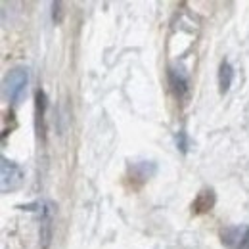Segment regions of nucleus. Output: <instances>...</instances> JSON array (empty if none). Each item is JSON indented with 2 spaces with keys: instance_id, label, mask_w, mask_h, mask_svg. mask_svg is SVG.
Segmentation results:
<instances>
[{
  "instance_id": "nucleus-1",
  "label": "nucleus",
  "mask_w": 249,
  "mask_h": 249,
  "mask_svg": "<svg viewBox=\"0 0 249 249\" xmlns=\"http://www.w3.org/2000/svg\"><path fill=\"white\" fill-rule=\"evenodd\" d=\"M29 85V71L25 67H14L4 79V94L12 104H18Z\"/></svg>"
},
{
  "instance_id": "nucleus-2",
  "label": "nucleus",
  "mask_w": 249,
  "mask_h": 249,
  "mask_svg": "<svg viewBox=\"0 0 249 249\" xmlns=\"http://www.w3.org/2000/svg\"><path fill=\"white\" fill-rule=\"evenodd\" d=\"M23 178H25V173L18 163H14L6 157L0 159V182H2L0 188H2V194H10V192L18 190L23 184Z\"/></svg>"
},
{
  "instance_id": "nucleus-3",
  "label": "nucleus",
  "mask_w": 249,
  "mask_h": 249,
  "mask_svg": "<svg viewBox=\"0 0 249 249\" xmlns=\"http://www.w3.org/2000/svg\"><path fill=\"white\" fill-rule=\"evenodd\" d=\"M220 240L228 249H249V224L226 226L220 232Z\"/></svg>"
},
{
  "instance_id": "nucleus-4",
  "label": "nucleus",
  "mask_w": 249,
  "mask_h": 249,
  "mask_svg": "<svg viewBox=\"0 0 249 249\" xmlns=\"http://www.w3.org/2000/svg\"><path fill=\"white\" fill-rule=\"evenodd\" d=\"M40 215V226H38V238H40V249L50 248L52 242V218H54V205L50 201H42L36 207Z\"/></svg>"
},
{
  "instance_id": "nucleus-5",
  "label": "nucleus",
  "mask_w": 249,
  "mask_h": 249,
  "mask_svg": "<svg viewBox=\"0 0 249 249\" xmlns=\"http://www.w3.org/2000/svg\"><path fill=\"white\" fill-rule=\"evenodd\" d=\"M167 79H169L171 92L175 94V98H177V100H184L188 94H190V81H188V73L182 69V67H169Z\"/></svg>"
},
{
  "instance_id": "nucleus-6",
  "label": "nucleus",
  "mask_w": 249,
  "mask_h": 249,
  "mask_svg": "<svg viewBox=\"0 0 249 249\" xmlns=\"http://www.w3.org/2000/svg\"><path fill=\"white\" fill-rule=\"evenodd\" d=\"M215 201H217L215 192H213L211 188H209V190H203V192H199L197 197L194 199V203H192V213H194V215H203V213H207V211H211V209L215 207Z\"/></svg>"
},
{
  "instance_id": "nucleus-7",
  "label": "nucleus",
  "mask_w": 249,
  "mask_h": 249,
  "mask_svg": "<svg viewBox=\"0 0 249 249\" xmlns=\"http://www.w3.org/2000/svg\"><path fill=\"white\" fill-rule=\"evenodd\" d=\"M234 81V67L228 62H222L218 67V90L220 94H226L232 87Z\"/></svg>"
},
{
  "instance_id": "nucleus-8",
  "label": "nucleus",
  "mask_w": 249,
  "mask_h": 249,
  "mask_svg": "<svg viewBox=\"0 0 249 249\" xmlns=\"http://www.w3.org/2000/svg\"><path fill=\"white\" fill-rule=\"evenodd\" d=\"M130 171H132V178H140L142 182H146L150 177L156 175L157 167L152 161H140V163H134Z\"/></svg>"
},
{
  "instance_id": "nucleus-9",
  "label": "nucleus",
  "mask_w": 249,
  "mask_h": 249,
  "mask_svg": "<svg viewBox=\"0 0 249 249\" xmlns=\"http://www.w3.org/2000/svg\"><path fill=\"white\" fill-rule=\"evenodd\" d=\"M36 128H38V134L44 132V113H46V107H48V98L44 90H36Z\"/></svg>"
},
{
  "instance_id": "nucleus-10",
  "label": "nucleus",
  "mask_w": 249,
  "mask_h": 249,
  "mask_svg": "<svg viewBox=\"0 0 249 249\" xmlns=\"http://www.w3.org/2000/svg\"><path fill=\"white\" fill-rule=\"evenodd\" d=\"M175 140H177V148L180 150V154H188V136L184 130H178L177 132V136H175Z\"/></svg>"
},
{
  "instance_id": "nucleus-11",
  "label": "nucleus",
  "mask_w": 249,
  "mask_h": 249,
  "mask_svg": "<svg viewBox=\"0 0 249 249\" xmlns=\"http://www.w3.org/2000/svg\"><path fill=\"white\" fill-rule=\"evenodd\" d=\"M52 8H54V12H52L54 21H56V23H60V19H62V4H60V2H54V4H52Z\"/></svg>"
}]
</instances>
